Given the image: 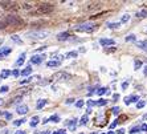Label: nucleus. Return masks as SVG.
<instances>
[{
	"instance_id": "6e6552de",
	"label": "nucleus",
	"mask_w": 147,
	"mask_h": 134,
	"mask_svg": "<svg viewBox=\"0 0 147 134\" xmlns=\"http://www.w3.org/2000/svg\"><path fill=\"white\" fill-rule=\"evenodd\" d=\"M138 100H139L138 96H130V97H126V98H125V104H126V105H130L131 102H138Z\"/></svg>"
},
{
	"instance_id": "a211bd4d",
	"label": "nucleus",
	"mask_w": 147,
	"mask_h": 134,
	"mask_svg": "<svg viewBox=\"0 0 147 134\" xmlns=\"http://www.w3.org/2000/svg\"><path fill=\"white\" fill-rule=\"evenodd\" d=\"M126 120H127V116L126 114H122V116H119V117L117 118V124H122V122H125Z\"/></svg>"
},
{
	"instance_id": "4d7b16f0",
	"label": "nucleus",
	"mask_w": 147,
	"mask_h": 134,
	"mask_svg": "<svg viewBox=\"0 0 147 134\" xmlns=\"http://www.w3.org/2000/svg\"><path fill=\"white\" fill-rule=\"evenodd\" d=\"M107 134H115V133H114V131H109V133H107Z\"/></svg>"
},
{
	"instance_id": "0eeeda50",
	"label": "nucleus",
	"mask_w": 147,
	"mask_h": 134,
	"mask_svg": "<svg viewBox=\"0 0 147 134\" xmlns=\"http://www.w3.org/2000/svg\"><path fill=\"white\" fill-rule=\"evenodd\" d=\"M44 57H45L44 55H42V56H41V55H34V56H32L31 64H33V65H38V64H41V62H42Z\"/></svg>"
},
{
	"instance_id": "f704fd0d",
	"label": "nucleus",
	"mask_w": 147,
	"mask_h": 134,
	"mask_svg": "<svg viewBox=\"0 0 147 134\" xmlns=\"http://www.w3.org/2000/svg\"><path fill=\"white\" fill-rule=\"evenodd\" d=\"M119 27V23H110L109 24V28H118Z\"/></svg>"
},
{
	"instance_id": "39448f33",
	"label": "nucleus",
	"mask_w": 147,
	"mask_h": 134,
	"mask_svg": "<svg viewBox=\"0 0 147 134\" xmlns=\"http://www.w3.org/2000/svg\"><path fill=\"white\" fill-rule=\"evenodd\" d=\"M1 7L4 8V9H8V11H17L19 9V4L16 3V1H1Z\"/></svg>"
},
{
	"instance_id": "bb28decb",
	"label": "nucleus",
	"mask_w": 147,
	"mask_h": 134,
	"mask_svg": "<svg viewBox=\"0 0 147 134\" xmlns=\"http://www.w3.org/2000/svg\"><path fill=\"white\" fill-rule=\"evenodd\" d=\"M107 90H106V88H99L98 90H97V93H98L99 96H102V94H105V93H106Z\"/></svg>"
},
{
	"instance_id": "b1692460",
	"label": "nucleus",
	"mask_w": 147,
	"mask_h": 134,
	"mask_svg": "<svg viewBox=\"0 0 147 134\" xmlns=\"http://www.w3.org/2000/svg\"><path fill=\"white\" fill-rule=\"evenodd\" d=\"M48 121H52V122H60V117H58V116H52Z\"/></svg>"
},
{
	"instance_id": "f3484780",
	"label": "nucleus",
	"mask_w": 147,
	"mask_h": 134,
	"mask_svg": "<svg viewBox=\"0 0 147 134\" xmlns=\"http://www.w3.org/2000/svg\"><path fill=\"white\" fill-rule=\"evenodd\" d=\"M11 74L9 70H7V69H4V70H1V73H0V79H7L8 76Z\"/></svg>"
},
{
	"instance_id": "20e7f679",
	"label": "nucleus",
	"mask_w": 147,
	"mask_h": 134,
	"mask_svg": "<svg viewBox=\"0 0 147 134\" xmlns=\"http://www.w3.org/2000/svg\"><path fill=\"white\" fill-rule=\"evenodd\" d=\"M48 35H49L48 31H33V32H29L27 36L31 39H37V40H40V39L48 37Z\"/></svg>"
},
{
	"instance_id": "58836bf2",
	"label": "nucleus",
	"mask_w": 147,
	"mask_h": 134,
	"mask_svg": "<svg viewBox=\"0 0 147 134\" xmlns=\"http://www.w3.org/2000/svg\"><path fill=\"white\" fill-rule=\"evenodd\" d=\"M12 76H13V77H19V76H20V72H19L17 69H15L13 72H12Z\"/></svg>"
},
{
	"instance_id": "a19ab883",
	"label": "nucleus",
	"mask_w": 147,
	"mask_h": 134,
	"mask_svg": "<svg viewBox=\"0 0 147 134\" xmlns=\"http://www.w3.org/2000/svg\"><path fill=\"white\" fill-rule=\"evenodd\" d=\"M111 110H113V113H114V114H118V113H119V108H118V106L113 108V109H111Z\"/></svg>"
},
{
	"instance_id": "49530a36",
	"label": "nucleus",
	"mask_w": 147,
	"mask_h": 134,
	"mask_svg": "<svg viewBox=\"0 0 147 134\" xmlns=\"http://www.w3.org/2000/svg\"><path fill=\"white\" fill-rule=\"evenodd\" d=\"M15 134H25V131H24V130H17Z\"/></svg>"
},
{
	"instance_id": "4be33fe9",
	"label": "nucleus",
	"mask_w": 147,
	"mask_h": 134,
	"mask_svg": "<svg viewBox=\"0 0 147 134\" xmlns=\"http://www.w3.org/2000/svg\"><path fill=\"white\" fill-rule=\"evenodd\" d=\"M77 55H78V53L76 51H73V52H69L68 55H66V57H68V59H73V57H77Z\"/></svg>"
},
{
	"instance_id": "c9c22d12",
	"label": "nucleus",
	"mask_w": 147,
	"mask_h": 134,
	"mask_svg": "<svg viewBox=\"0 0 147 134\" xmlns=\"http://www.w3.org/2000/svg\"><path fill=\"white\" fill-rule=\"evenodd\" d=\"M76 106H77V108H82V106H84V101H82V100L77 101V102H76Z\"/></svg>"
},
{
	"instance_id": "ea45409f",
	"label": "nucleus",
	"mask_w": 147,
	"mask_h": 134,
	"mask_svg": "<svg viewBox=\"0 0 147 134\" xmlns=\"http://www.w3.org/2000/svg\"><path fill=\"white\" fill-rule=\"evenodd\" d=\"M94 105H96V102H94V101H92V100L88 101V106H89V109H90L92 106H94Z\"/></svg>"
},
{
	"instance_id": "f257e3e1",
	"label": "nucleus",
	"mask_w": 147,
	"mask_h": 134,
	"mask_svg": "<svg viewBox=\"0 0 147 134\" xmlns=\"http://www.w3.org/2000/svg\"><path fill=\"white\" fill-rule=\"evenodd\" d=\"M55 5L51 3H40L34 11V14L36 15H47V14H51L52 11H53Z\"/></svg>"
},
{
	"instance_id": "8fccbe9b",
	"label": "nucleus",
	"mask_w": 147,
	"mask_h": 134,
	"mask_svg": "<svg viewBox=\"0 0 147 134\" xmlns=\"http://www.w3.org/2000/svg\"><path fill=\"white\" fill-rule=\"evenodd\" d=\"M72 102H74V100H73V98H69V100H66V104H72Z\"/></svg>"
},
{
	"instance_id": "f03ea898",
	"label": "nucleus",
	"mask_w": 147,
	"mask_h": 134,
	"mask_svg": "<svg viewBox=\"0 0 147 134\" xmlns=\"http://www.w3.org/2000/svg\"><path fill=\"white\" fill-rule=\"evenodd\" d=\"M3 23L5 25H17V24H20V23H23V20L19 16H16V15H8L7 19Z\"/></svg>"
},
{
	"instance_id": "5fc2aeb1",
	"label": "nucleus",
	"mask_w": 147,
	"mask_h": 134,
	"mask_svg": "<svg viewBox=\"0 0 147 134\" xmlns=\"http://www.w3.org/2000/svg\"><path fill=\"white\" fill-rule=\"evenodd\" d=\"M3 41H4V39H3V37H0V45L3 44Z\"/></svg>"
},
{
	"instance_id": "f8f14e48",
	"label": "nucleus",
	"mask_w": 147,
	"mask_h": 134,
	"mask_svg": "<svg viewBox=\"0 0 147 134\" xmlns=\"http://www.w3.org/2000/svg\"><path fill=\"white\" fill-rule=\"evenodd\" d=\"M99 7H101V3H99V1H97V3H90L89 5H88V11H94V9H98Z\"/></svg>"
},
{
	"instance_id": "423d86ee",
	"label": "nucleus",
	"mask_w": 147,
	"mask_h": 134,
	"mask_svg": "<svg viewBox=\"0 0 147 134\" xmlns=\"http://www.w3.org/2000/svg\"><path fill=\"white\" fill-rule=\"evenodd\" d=\"M70 79V74L66 72H57L52 76V81H58V80H69Z\"/></svg>"
},
{
	"instance_id": "5701e85b",
	"label": "nucleus",
	"mask_w": 147,
	"mask_h": 134,
	"mask_svg": "<svg viewBox=\"0 0 147 134\" xmlns=\"http://www.w3.org/2000/svg\"><path fill=\"white\" fill-rule=\"evenodd\" d=\"M106 102H107L106 100H103V98H101L99 101H97V102H96V105H98V106H103V105H106Z\"/></svg>"
},
{
	"instance_id": "3c124183",
	"label": "nucleus",
	"mask_w": 147,
	"mask_h": 134,
	"mask_svg": "<svg viewBox=\"0 0 147 134\" xmlns=\"http://www.w3.org/2000/svg\"><path fill=\"white\" fill-rule=\"evenodd\" d=\"M115 125H117V121H115V122H113L111 125H110V129H113V127H115Z\"/></svg>"
},
{
	"instance_id": "7ed1b4c3",
	"label": "nucleus",
	"mask_w": 147,
	"mask_h": 134,
	"mask_svg": "<svg viewBox=\"0 0 147 134\" xmlns=\"http://www.w3.org/2000/svg\"><path fill=\"white\" fill-rule=\"evenodd\" d=\"M96 24H92V23H85V24H81V25H77L74 28L77 32H93L96 29Z\"/></svg>"
},
{
	"instance_id": "cd10ccee",
	"label": "nucleus",
	"mask_w": 147,
	"mask_h": 134,
	"mask_svg": "<svg viewBox=\"0 0 147 134\" xmlns=\"http://www.w3.org/2000/svg\"><path fill=\"white\" fill-rule=\"evenodd\" d=\"M146 16H147L146 11H140V12H138L137 14V17H146Z\"/></svg>"
},
{
	"instance_id": "4c0bfd02",
	"label": "nucleus",
	"mask_w": 147,
	"mask_h": 134,
	"mask_svg": "<svg viewBox=\"0 0 147 134\" xmlns=\"http://www.w3.org/2000/svg\"><path fill=\"white\" fill-rule=\"evenodd\" d=\"M143 106H144V102H143V101H139V102L137 104V108H138V109H142Z\"/></svg>"
},
{
	"instance_id": "2eb2a0df",
	"label": "nucleus",
	"mask_w": 147,
	"mask_h": 134,
	"mask_svg": "<svg viewBox=\"0 0 147 134\" xmlns=\"http://www.w3.org/2000/svg\"><path fill=\"white\" fill-rule=\"evenodd\" d=\"M38 124V117L37 116H34V117H32V120H31V122H29V125H31V127H34L36 125Z\"/></svg>"
},
{
	"instance_id": "72a5a7b5",
	"label": "nucleus",
	"mask_w": 147,
	"mask_h": 134,
	"mask_svg": "<svg viewBox=\"0 0 147 134\" xmlns=\"http://www.w3.org/2000/svg\"><path fill=\"white\" fill-rule=\"evenodd\" d=\"M134 40H135V36H134V35H130V36L126 37V41H134Z\"/></svg>"
},
{
	"instance_id": "79ce46f5",
	"label": "nucleus",
	"mask_w": 147,
	"mask_h": 134,
	"mask_svg": "<svg viewBox=\"0 0 147 134\" xmlns=\"http://www.w3.org/2000/svg\"><path fill=\"white\" fill-rule=\"evenodd\" d=\"M140 130L147 131V125H146V124H144V125H142V126H140Z\"/></svg>"
},
{
	"instance_id": "09e8293b",
	"label": "nucleus",
	"mask_w": 147,
	"mask_h": 134,
	"mask_svg": "<svg viewBox=\"0 0 147 134\" xmlns=\"http://www.w3.org/2000/svg\"><path fill=\"white\" fill-rule=\"evenodd\" d=\"M127 85H129V83H123V84H122V88H123V89H126Z\"/></svg>"
},
{
	"instance_id": "37998d69",
	"label": "nucleus",
	"mask_w": 147,
	"mask_h": 134,
	"mask_svg": "<svg viewBox=\"0 0 147 134\" xmlns=\"http://www.w3.org/2000/svg\"><path fill=\"white\" fill-rule=\"evenodd\" d=\"M5 118H7V120H11V118H12V114H11V113H5Z\"/></svg>"
},
{
	"instance_id": "c03bdc74",
	"label": "nucleus",
	"mask_w": 147,
	"mask_h": 134,
	"mask_svg": "<svg viewBox=\"0 0 147 134\" xmlns=\"http://www.w3.org/2000/svg\"><path fill=\"white\" fill-rule=\"evenodd\" d=\"M115 49L117 48H109V49H106V52H107V53H111V52H114Z\"/></svg>"
},
{
	"instance_id": "9d476101",
	"label": "nucleus",
	"mask_w": 147,
	"mask_h": 134,
	"mask_svg": "<svg viewBox=\"0 0 147 134\" xmlns=\"http://www.w3.org/2000/svg\"><path fill=\"white\" fill-rule=\"evenodd\" d=\"M69 32H61V33L57 35V40H60V41H64V40H68L69 39Z\"/></svg>"
},
{
	"instance_id": "c756f323",
	"label": "nucleus",
	"mask_w": 147,
	"mask_h": 134,
	"mask_svg": "<svg viewBox=\"0 0 147 134\" xmlns=\"http://www.w3.org/2000/svg\"><path fill=\"white\" fill-rule=\"evenodd\" d=\"M8 89H9V88H8L7 85L1 86V88H0V93H7V92H8Z\"/></svg>"
},
{
	"instance_id": "052dcab7",
	"label": "nucleus",
	"mask_w": 147,
	"mask_h": 134,
	"mask_svg": "<svg viewBox=\"0 0 147 134\" xmlns=\"http://www.w3.org/2000/svg\"><path fill=\"white\" fill-rule=\"evenodd\" d=\"M80 134H84V133H80Z\"/></svg>"
},
{
	"instance_id": "a878e982",
	"label": "nucleus",
	"mask_w": 147,
	"mask_h": 134,
	"mask_svg": "<svg viewBox=\"0 0 147 134\" xmlns=\"http://www.w3.org/2000/svg\"><path fill=\"white\" fill-rule=\"evenodd\" d=\"M25 121H27V120H25V118H21V120H17V121H15V122H13V125H16V126H19V125L24 124Z\"/></svg>"
},
{
	"instance_id": "473e14b6",
	"label": "nucleus",
	"mask_w": 147,
	"mask_h": 134,
	"mask_svg": "<svg viewBox=\"0 0 147 134\" xmlns=\"http://www.w3.org/2000/svg\"><path fill=\"white\" fill-rule=\"evenodd\" d=\"M23 7L25 8V9H29V8H33V4H31V3H24V5Z\"/></svg>"
},
{
	"instance_id": "dca6fc26",
	"label": "nucleus",
	"mask_w": 147,
	"mask_h": 134,
	"mask_svg": "<svg viewBox=\"0 0 147 134\" xmlns=\"http://www.w3.org/2000/svg\"><path fill=\"white\" fill-rule=\"evenodd\" d=\"M76 121H77V120H72V121H68V122H66V124L69 125V129H70V130H74V129H76V125H77V122H76Z\"/></svg>"
},
{
	"instance_id": "393cba45",
	"label": "nucleus",
	"mask_w": 147,
	"mask_h": 134,
	"mask_svg": "<svg viewBox=\"0 0 147 134\" xmlns=\"http://www.w3.org/2000/svg\"><path fill=\"white\" fill-rule=\"evenodd\" d=\"M139 130H140V126H134V127H131L130 133H131V134H135V133H138Z\"/></svg>"
},
{
	"instance_id": "1a4fd4ad",
	"label": "nucleus",
	"mask_w": 147,
	"mask_h": 134,
	"mask_svg": "<svg viewBox=\"0 0 147 134\" xmlns=\"http://www.w3.org/2000/svg\"><path fill=\"white\" fill-rule=\"evenodd\" d=\"M16 112L19 114H25L28 112V106L27 105H24V104H23V105H19V106L16 108Z\"/></svg>"
},
{
	"instance_id": "4468645a",
	"label": "nucleus",
	"mask_w": 147,
	"mask_h": 134,
	"mask_svg": "<svg viewBox=\"0 0 147 134\" xmlns=\"http://www.w3.org/2000/svg\"><path fill=\"white\" fill-rule=\"evenodd\" d=\"M31 73H32V68H31V66H27L25 69H23V70H21L20 74L21 76H29Z\"/></svg>"
},
{
	"instance_id": "7c9ffc66",
	"label": "nucleus",
	"mask_w": 147,
	"mask_h": 134,
	"mask_svg": "<svg viewBox=\"0 0 147 134\" xmlns=\"http://www.w3.org/2000/svg\"><path fill=\"white\" fill-rule=\"evenodd\" d=\"M11 39H12V40H13V41H16V43H19V44H21V39H19L17 37V36H11Z\"/></svg>"
},
{
	"instance_id": "412c9836",
	"label": "nucleus",
	"mask_w": 147,
	"mask_h": 134,
	"mask_svg": "<svg viewBox=\"0 0 147 134\" xmlns=\"http://www.w3.org/2000/svg\"><path fill=\"white\" fill-rule=\"evenodd\" d=\"M24 57H25V53H23V55H20V57H19V60L16 61V65H21L23 62H24Z\"/></svg>"
},
{
	"instance_id": "bf43d9fd",
	"label": "nucleus",
	"mask_w": 147,
	"mask_h": 134,
	"mask_svg": "<svg viewBox=\"0 0 147 134\" xmlns=\"http://www.w3.org/2000/svg\"><path fill=\"white\" fill-rule=\"evenodd\" d=\"M92 134H96V133H92Z\"/></svg>"
},
{
	"instance_id": "a18cd8bd",
	"label": "nucleus",
	"mask_w": 147,
	"mask_h": 134,
	"mask_svg": "<svg viewBox=\"0 0 147 134\" xmlns=\"http://www.w3.org/2000/svg\"><path fill=\"white\" fill-rule=\"evenodd\" d=\"M125 133V129H119V130H117V134H123Z\"/></svg>"
},
{
	"instance_id": "c85d7f7f",
	"label": "nucleus",
	"mask_w": 147,
	"mask_h": 134,
	"mask_svg": "<svg viewBox=\"0 0 147 134\" xmlns=\"http://www.w3.org/2000/svg\"><path fill=\"white\" fill-rule=\"evenodd\" d=\"M80 124H81V125H86V124H88V116H84V117L81 118V121H80Z\"/></svg>"
},
{
	"instance_id": "de8ad7c7",
	"label": "nucleus",
	"mask_w": 147,
	"mask_h": 134,
	"mask_svg": "<svg viewBox=\"0 0 147 134\" xmlns=\"http://www.w3.org/2000/svg\"><path fill=\"white\" fill-rule=\"evenodd\" d=\"M64 131H65V130H58V131H55L53 134H64Z\"/></svg>"
},
{
	"instance_id": "ddd939ff",
	"label": "nucleus",
	"mask_w": 147,
	"mask_h": 134,
	"mask_svg": "<svg viewBox=\"0 0 147 134\" xmlns=\"http://www.w3.org/2000/svg\"><path fill=\"white\" fill-rule=\"evenodd\" d=\"M60 65V61H57V60H52V61H48L47 62V66L48 68H56V66Z\"/></svg>"
},
{
	"instance_id": "6e6d98bb",
	"label": "nucleus",
	"mask_w": 147,
	"mask_h": 134,
	"mask_svg": "<svg viewBox=\"0 0 147 134\" xmlns=\"http://www.w3.org/2000/svg\"><path fill=\"white\" fill-rule=\"evenodd\" d=\"M144 74L147 76V66H146V68H144Z\"/></svg>"
},
{
	"instance_id": "9b49d317",
	"label": "nucleus",
	"mask_w": 147,
	"mask_h": 134,
	"mask_svg": "<svg viewBox=\"0 0 147 134\" xmlns=\"http://www.w3.org/2000/svg\"><path fill=\"white\" fill-rule=\"evenodd\" d=\"M99 43H101V45H114L115 44V41L111 40V39H101Z\"/></svg>"
},
{
	"instance_id": "e433bc0d",
	"label": "nucleus",
	"mask_w": 147,
	"mask_h": 134,
	"mask_svg": "<svg viewBox=\"0 0 147 134\" xmlns=\"http://www.w3.org/2000/svg\"><path fill=\"white\" fill-rule=\"evenodd\" d=\"M140 66H142V62L139 60H135V69H139Z\"/></svg>"
},
{
	"instance_id": "864d4df0",
	"label": "nucleus",
	"mask_w": 147,
	"mask_h": 134,
	"mask_svg": "<svg viewBox=\"0 0 147 134\" xmlns=\"http://www.w3.org/2000/svg\"><path fill=\"white\" fill-rule=\"evenodd\" d=\"M114 100H118V98H119V94H114Z\"/></svg>"
},
{
	"instance_id": "aec40b11",
	"label": "nucleus",
	"mask_w": 147,
	"mask_h": 134,
	"mask_svg": "<svg viewBox=\"0 0 147 134\" xmlns=\"http://www.w3.org/2000/svg\"><path fill=\"white\" fill-rule=\"evenodd\" d=\"M138 47H139L140 49L147 51V40H146V41H139V43H138Z\"/></svg>"
},
{
	"instance_id": "6ab92c4d",
	"label": "nucleus",
	"mask_w": 147,
	"mask_h": 134,
	"mask_svg": "<svg viewBox=\"0 0 147 134\" xmlns=\"http://www.w3.org/2000/svg\"><path fill=\"white\" fill-rule=\"evenodd\" d=\"M45 105H47V100H38V102H37V109H41V108H44Z\"/></svg>"
},
{
	"instance_id": "603ef678",
	"label": "nucleus",
	"mask_w": 147,
	"mask_h": 134,
	"mask_svg": "<svg viewBox=\"0 0 147 134\" xmlns=\"http://www.w3.org/2000/svg\"><path fill=\"white\" fill-rule=\"evenodd\" d=\"M37 134H49V131L48 130H47V131H38Z\"/></svg>"
},
{
	"instance_id": "13d9d810",
	"label": "nucleus",
	"mask_w": 147,
	"mask_h": 134,
	"mask_svg": "<svg viewBox=\"0 0 147 134\" xmlns=\"http://www.w3.org/2000/svg\"><path fill=\"white\" fill-rule=\"evenodd\" d=\"M1 104H3V100H1V98H0V105H1Z\"/></svg>"
},
{
	"instance_id": "2f4dec72",
	"label": "nucleus",
	"mask_w": 147,
	"mask_h": 134,
	"mask_svg": "<svg viewBox=\"0 0 147 134\" xmlns=\"http://www.w3.org/2000/svg\"><path fill=\"white\" fill-rule=\"evenodd\" d=\"M129 19H130V15H123V17H122V23H126V21H129Z\"/></svg>"
}]
</instances>
